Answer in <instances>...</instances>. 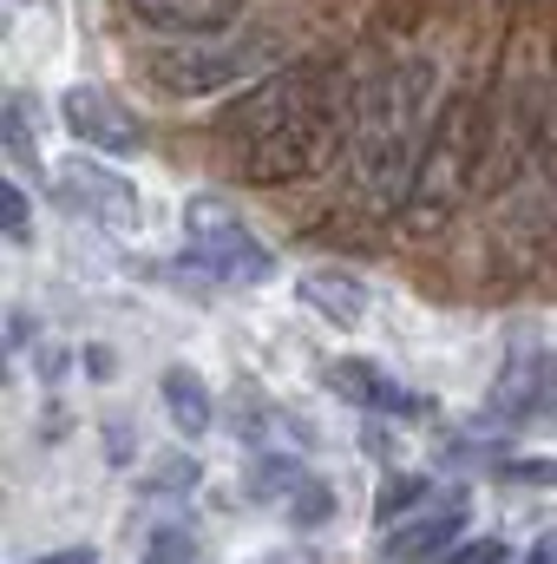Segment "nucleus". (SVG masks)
Instances as JSON below:
<instances>
[{"mask_svg": "<svg viewBox=\"0 0 557 564\" xmlns=\"http://www.w3.org/2000/svg\"><path fill=\"white\" fill-rule=\"evenodd\" d=\"M433 93H439V66L433 59H401L387 73H374V86L354 106V191L368 204V217H401L407 191H414L419 151L433 132Z\"/></svg>", "mask_w": 557, "mask_h": 564, "instance_id": "1", "label": "nucleus"}, {"mask_svg": "<svg viewBox=\"0 0 557 564\" xmlns=\"http://www.w3.org/2000/svg\"><path fill=\"white\" fill-rule=\"evenodd\" d=\"M485 151H492V106L479 93H459L452 106H439L433 132H426V151H419L414 191L401 204V230L407 237H439L466 197H472V177L485 171Z\"/></svg>", "mask_w": 557, "mask_h": 564, "instance_id": "2", "label": "nucleus"}, {"mask_svg": "<svg viewBox=\"0 0 557 564\" xmlns=\"http://www.w3.org/2000/svg\"><path fill=\"white\" fill-rule=\"evenodd\" d=\"M354 106L361 99H335V106H321V112H308V119H295V126H276V132H263V139H243L237 144V177L250 184V191H282V184H302V177H321L335 158H341V144L354 139Z\"/></svg>", "mask_w": 557, "mask_h": 564, "instance_id": "3", "label": "nucleus"}, {"mask_svg": "<svg viewBox=\"0 0 557 564\" xmlns=\"http://www.w3.org/2000/svg\"><path fill=\"white\" fill-rule=\"evenodd\" d=\"M184 243H190V263L197 270H210V276L230 282V289H256V282L276 276V250L223 197H210V191H197L184 204Z\"/></svg>", "mask_w": 557, "mask_h": 564, "instance_id": "4", "label": "nucleus"}, {"mask_svg": "<svg viewBox=\"0 0 557 564\" xmlns=\"http://www.w3.org/2000/svg\"><path fill=\"white\" fill-rule=\"evenodd\" d=\"M335 99H341V73H335V66H276L263 86L237 93V99L217 112V132L237 139V144L263 139V132H276V126H295V119L335 106Z\"/></svg>", "mask_w": 557, "mask_h": 564, "instance_id": "5", "label": "nucleus"}, {"mask_svg": "<svg viewBox=\"0 0 557 564\" xmlns=\"http://www.w3.org/2000/svg\"><path fill=\"white\" fill-rule=\"evenodd\" d=\"M263 53H270V46H237V40H223V46H204V40H190V46H157V53H144V79H151L157 93L197 99V93H217V86L243 79Z\"/></svg>", "mask_w": 557, "mask_h": 564, "instance_id": "6", "label": "nucleus"}, {"mask_svg": "<svg viewBox=\"0 0 557 564\" xmlns=\"http://www.w3.org/2000/svg\"><path fill=\"white\" fill-rule=\"evenodd\" d=\"M59 126H66L79 144L106 151V158H132V151H144L139 112H132L112 86H66V93H59Z\"/></svg>", "mask_w": 557, "mask_h": 564, "instance_id": "7", "label": "nucleus"}, {"mask_svg": "<svg viewBox=\"0 0 557 564\" xmlns=\"http://www.w3.org/2000/svg\"><path fill=\"white\" fill-rule=\"evenodd\" d=\"M53 184H59V197H66L79 217H92V224H106V230H139V191H132V177H119L112 164L59 158Z\"/></svg>", "mask_w": 557, "mask_h": 564, "instance_id": "8", "label": "nucleus"}, {"mask_svg": "<svg viewBox=\"0 0 557 564\" xmlns=\"http://www.w3.org/2000/svg\"><path fill=\"white\" fill-rule=\"evenodd\" d=\"M557 401V348L545 335H512L505 361H499V381H492V408L499 414H538Z\"/></svg>", "mask_w": 557, "mask_h": 564, "instance_id": "9", "label": "nucleus"}, {"mask_svg": "<svg viewBox=\"0 0 557 564\" xmlns=\"http://www.w3.org/2000/svg\"><path fill=\"white\" fill-rule=\"evenodd\" d=\"M321 381H328L348 408H368V414H426V394H419V388L394 381L387 368H374V361H361V355L328 361V368H321Z\"/></svg>", "mask_w": 557, "mask_h": 564, "instance_id": "10", "label": "nucleus"}, {"mask_svg": "<svg viewBox=\"0 0 557 564\" xmlns=\"http://www.w3.org/2000/svg\"><path fill=\"white\" fill-rule=\"evenodd\" d=\"M132 20L151 33H177V40H210V33H230L237 13L250 0H125Z\"/></svg>", "mask_w": 557, "mask_h": 564, "instance_id": "11", "label": "nucleus"}, {"mask_svg": "<svg viewBox=\"0 0 557 564\" xmlns=\"http://www.w3.org/2000/svg\"><path fill=\"white\" fill-rule=\"evenodd\" d=\"M459 532H466V506H459V499L426 506L414 525L387 532V564H433L446 545H459Z\"/></svg>", "mask_w": 557, "mask_h": 564, "instance_id": "12", "label": "nucleus"}, {"mask_svg": "<svg viewBox=\"0 0 557 564\" xmlns=\"http://www.w3.org/2000/svg\"><path fill=\"white\" fill-rule=\"evenodd\" d=\"M295 295H302L308 308H321L335 328H354V322L368 315V282L354 276V270H335V263L308 270V276L295 282Z\"/></svg>", "mask_w": 557, "mask_h": 564, "instance_id": "13", "label": "nucleus"}, {"mask_svg": "<svg viewBox=\"0 0 557 564\" xmlns=\"http://www.w3.org/2000/svg\"><path fill=\"white\" fill-rule=\"evenodd\" d=\"M157 388H164V414H171V426H177L184 440H204V433H210V421H217V401H210V381H204L197 368L171 361Z\"/></svg>", "mask_w": 557, "mask_h": 564, "instance_id": "14", "label": "nucleus"}, {"mask_svg": "<svg viewBox=\"0 0 557 564\" xmlns=\"http://www.w3.org/2000/svg\"><path fill=\"white\" fill-rule=\"evenodd\" d=\"M302 486H308V473H302L295 459H282V453H263V466H250V499H256V506H276L282 519H288V506L302 499Z\"/></svg>", "mask_w": 557, "mask_h": 564, "instance_id": "15", "label": "nucleus"}, {"mask_svg": "<svg viewBox=\"0 0 557 564\" xmlns=\"http://www.w3.org/2000/svg\"><path fill=\"white\" fill-rule=\"evenodd\" d=\"M0 139H7V158H13L20 177L40 171V158H33V126H26V106H20V99H7V126H0Z\"/></svg>", "mask_w": 557, "mask_h": 564, "instance_id": "16", "label": "nucleus"}, {"mask_svg": "<svg viewBox=\"0 0 557 564\" xmlns=\"http://www.w3.org/2000/svg\"><path fill=\"white\" fill-rule=\"evenodd\" d=\"M426 492H433V479H426V473H394V479H387V492H381V519H401L407 506H426Z\"/></svg>", "mask_w": 557, "mask_h": 564, "instance_id": "17", "label": "nucleus"}, {"mask_svg": "<svg viewBox=\"0 0 557 564\" xmlns=\"http://www.w3.org/2000/svg\"><path fill=\"white\" fill-rule=\"evenodd\" d=\"M433 564H505V539L499 532H479V539H459V545H446Z\"/></svg>", "mask_w": 557, "mask_h": 564, "instance_id": "18", "label": "nucleus"}, {"mask_svg": "<svg viewBox=\"0 0 557 564\" xmlns=\"http://www.w3.org/2000/svg\"><path fill=\"white\" fill-rule=\"evenodd\" d=\"M7 243H20V250L33 243V210H26V184L20 177L7 184Z\"/></svg>", "mask_w": 557, "mask_h": 564, "instance_id": "19", "label": "nucleus"}, {"mask_svg": "<svg viewBox=\"0 0 557 564\" xmlns=\"http://www.w3.org/2000/svg\"><path fill=\"white\" fill-rule=\"evenodd\" d=\"M144 564H197L190 532H157V539H151V558H144Z\"/></svg>", "mask_w": 557, "mask_h": 564, "instance_id": "20", "label": "nucleus"}, {"mask_svg": "<svg viewBox=\"0 0 557 564\" xmlns=\"http://www.w3.org/2000/svg\"><path fill=\"white\" fill-rule=\"evenodd\" d=\"M505 479H557L551 459H525V466H505Z\"/></svg>", "mask_w": 557, "mask_h": 564, "instance_id": "21", "label": "nucleus"}, {"mask_svg": "<svg viewBox=\"0 0 557 564\" xmlns=\"http://www.w3.org/2000/svg\"><path fill=\"white\" fill-rule=\"evenodd\" d=\"M525 564H557V525L538 539V545H532V552H525Z\"/></svg>", "mask_w": 557, "mask_h": 564, "instance_id": "22", "label": "nucleus"}, {"mask_svg": "<svg viewBox=\"0 0 557 564\" xmlns=\"http://www.w3.org/2000/svg\"><path fill=\"white\" fill-rule=\"evenodd\" d=\"M33 564H92V552L86 545H66V552H46V558H33Z\"/></svg>", "mask_w": 557, "mask_h": 564, "instance_id": "23", "label": "nucleus"}]
</instances>
